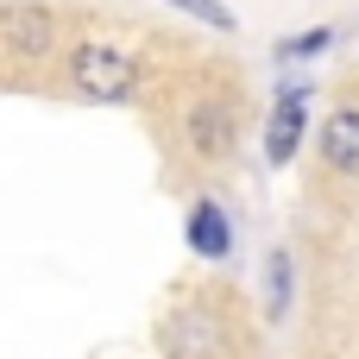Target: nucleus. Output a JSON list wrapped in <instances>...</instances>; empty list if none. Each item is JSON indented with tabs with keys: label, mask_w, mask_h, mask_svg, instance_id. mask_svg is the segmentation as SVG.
I'll use <instances>...</instances> for the list:
<instances>
[{
	"label": "nucleus",
	"mask_w": 359,
	"mask_h": 359,
	"mask_svg": "<svg viewBox=\"0 0 359 359\" xmlns=\"http://www.w3.org/2000/svg\"><path fill=\"white\" fill-rule=\"evenodd\" d=\"M69 88L82 101H120L133 88V57L120 44H76L69 50Z\"/></svg>",
	"instance_id": "obj_1"
},
{
	"label": "nucleus",
	"mask_w": 359,
	"mask_h": 359,
	"mask_svg": "<svg viewBox=\"0 0 359 359\" xmlns=\"http://www.w3.org/2000/svg\"><path fill=\"white\" fill-rule=\"evenodd\" d=\"M322 158H328V170L359 177V107L328 114V126H322Z\"/></svg>",
	"instance_id": "obj_2"
},
{
	"label": "nucleus",
	"mask_w": 359,
	"mask_h": 359,
	"mask_svg": "<svg viewBox=\"0 0 359 359\" xmlns=\"http://www.w3.org/2000/svg\"><path fill=\"white\" fill-rule=\"evenodd\" d=\"M0 32H6V44H13L19 57H44L50 38H57V25H50L44 6H13V13L0 19Z\"/></svg>",
	"instance_id": "obj_3"
},
{
	"label": "nucleus",
	"mask_w": 359,
	"mask_h": 359,
	"mask_svg": "<svg viewBox=\"0 0 359 359\" xmlns=\"http://www.w3.org/2000/svg\"><path fill=\"white\" fill-rule=\"evenodd\" d=\"M303 88H284V101H278V114H271V133H265V158L271 164H290V151H297V139H303Z\"/></svg>",
	"instance_id": "obj_4"
},
{
	"label": "nucleus",
	"mask_w": 359,
	"mask_h": 359,
	"mask_svg": "<svg viewBox=\"0 0 359 359\" xmlns=\"http://www.w3.org/2000/svg\"><path fill=\"white\" fill-rule=\"evenodd\" d=\"M189 246H196L202 259H227V252H233V227H227V215H221L215 202H196V208H189Z\"/></svg>",
	"instance_id": "obj_5"
},
{
	"label": "nucleus",
	"mask_w": 359,
	"mask_h": 359,
	"mask_svg": "<svg viewBox=\"0 0 359 359\" xmlns=\"http://www.w3.org/2000/svg\"><path fill=\"white\" fill-rule=\"evenodd\" d=\"M227 139H233V120H227V107L202 101V107L189 114V145H196L202 158H221V151H227Z\"/></svg>",
	"instance_id": "obj_6"
},
{
	"label": "nucleus",
	"mask_w": 359,
	"mask_h": 359,
	"mask_svg": "<svg viewBox=\"0 0 359 359\" xmlns=\"http://www.w3.org/2000/svg\"><path fill=\"white\" fill-rule=\"evenodd\" d=\"M164 353L170 359H208L215 353V334L202 328V316H177V322L164 328Z\"/></svg>",
	"instance_id": "obj_7"
},
{
	"label": "nucleus",
	"mask_w": 359,
	"mask_h": 359,
	"mask_svg": "<svg viewBox=\"0 0 359 359\" xmlns=\"http://www.w3.org/2000/svg\"><path fill=\"white\" fill-rule=\"evenodd\" d=\"M164 6L189 13L196 25H215V32H240V19H233V6H227V0H164Z\"/></svg>",
	"instance_id": "obj_8"
},
{
	"label": "nucleus",
	"mask_w": 359,
	"mask_h": 359,
	"mask_svg": "<svg viewBox=\"0 0 359 359\" xmlns=\"http://www.w3.org/2000/svg\"><path fill=\"white\" fill-rule=\"evenodd\" d=\"M328 38H334V32H328V25H316V32L290 38V44H284V57H316V50H328Z\"/></svg>",
	"instance_id": "obj_9"
}]
</instances>
